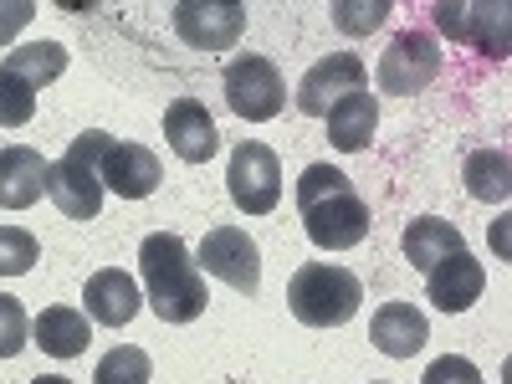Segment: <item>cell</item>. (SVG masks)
Returning <instances> with one entry per match:
<instances>
[{"instance_id":"6da1fadb","label":"cell","mask_w":512,"mask_h":384,"mask_svg":"<svg viewBox=\"0 0 512 384\" xmlns=\"http://www.w3.org/2000/svg\"><path fill=\"white\" fill-rule=\"evenodd\" d=\"M297 216H303V231L318 251H349L374 226L369 200L354 190V180L344 169H333V164L303 169V180H297Z\"/></svg>"},{"instance_id":"7a4b0ae2","label":"cell","mask_w":512,"mask_h":384,"mask_svg":"<svg viewBox=\"0 0 512 384\" xmlns=\"http://www.w3.org/2000/svg\"><path fill=\"white\" fill-rule=\"evenodd\" d=\"M139 272L149 287V308L159 313V323H195L210 303L205 292V272L190 256V246L175 231H154L139 246Z\"/></svg>"},{"instance_id":"3957f363","label":"cell","mask_w":512,"mask_h":384,"mask_svg":"<svg viewBox=\"0 0 512 384\" xmlns=\"http://www.w3.org/2000/svg\"><path fill=\"white\" fill-rule=\"evenodd\" d=\"M364 303V282L338 262H303L287 282V308L308 328H344Z\"/></svg>"},{"instance_id":"277c9868","label":"cell","mask_w":512,"mask_h":384,"mask_svg":"<svg viewBox=\"0 0 512 384\" xmlns=\"http://www.w3.org/2000/svg\"><path fill=\"white\" fill-rule=\"evenodd\" d=\"M108 144H113V134L88 128V134H77L67 144V154L57 164H47V195H52V205L62 210L67 221H98L103 195H108L98 164H103V149Z\"/></svg>"},{"instance_id":"5b68a950","label":"cell","mask_w":512,"mask_h":384,"mask_svg":"<svg viewBox=\"0 0 512 384\" xmlns=\"http://www.w3.org/2000/svg\"><path fill=\"white\" fill-rule=\"evenodd\" d=\"M221 93H226V108L246 123H267L282 113L287 103V82L277 72L272 57H231L226 62V77H221Z\"/></svg>"},{"instance_id":"8992f818","label":"cell","mask_w":512,"mask_h":384,"mask_svg":"<svg viewBox=\"0 0 512 384\" xmlns=\"http://www.w3.org/2000/svg\"><path fill=\"white\" fill-rule=\"evenodd\" d=\"M226 190H231V205L241 216H272L282 200V159L256 139L236 144L231 169H226Z\"/></svg>"},{"instance_id":"52a82bcc","label":"cell","mask_w":512,"mask_h":384,"mask_svg":"<svg viewBox=\"0 0 512 384\" xmlns=\"http://www.w3.org/2000/svg\"><path fill=\"white\" fill-rule=\"evenodd\" d=\"M374 77H379V88L390 93V98L425 93L441 77V47H436V36L431 31H400L390 47H384Z\"/></svg>"},{"instance_id":"ba28073f","label":"cell","mask_w":512,"mask_h":384,"mask_svg":"<svg viewBox=\"0 0 512 384\" xmlns=\"http://www.w3.org/2000/svg\"><path fill=\"white\" fill-rule=\"evenodd\" d=\"M200 272L221 277L226 287H236L241 297H256L262 292V251H256V241L241 231V226H216L205 231L200 251H195Z\"/></svg>"},{"instance_id":"9c48e42d","label":"cell","mask_w":512,"mask_h":384,"mask_svg":"<svg viewBox=\"0 0 512 384\" xmlns=\"http://www.w3.org/2000/svg\"><path fill=\"white\" fill-rule=\"evenodd\" d=\"M246 31V6L236 0H180L175 36L195 52H231Z\"/></svg>"},{"instance_id":"30bf717a","label":"cell","mask_w":512,"mask_h":384,"mask_svg":"<svg viewBox=\"0 0 512 384\" xmlns=\"http://www.w3.org/2000/svg\"><path fill=\"white\" fill-rule=\"evenodd\" d=\"M364 82H369L364 57H354V52H333V57H323V62H313V67L303 72V82H297V108H303L308 118H323L338 98L364 93Z\"/></svg>"},{"instance_id":"8fae6325","label":"cell","mask_w":512,"mask_h":384,"mask_svg":"<svg viewBox=\"0 0 512 384\" xmlns=\"http://www.w3.org/2000/svg\"><path fill=\"white\" fill-rule=\"evenodd\" d=\"M98 175H103V190H113L118 200H149L164 180V169H159V154L144 149V144H128V139H113L103 149V164H98Z\"/></svg>"},{"instance_id":"7c38bea8","label":"cell","mask_w":512,"mask_h":384,"mask_svg":"<svg viewBox=\"0 0 512 384\" xmlns=\"http://www.w3.org/2000/svg\"><path fill=\"white\" fill-rule=\"evenodd\" d=\"M482 287H487V267L472 251H451L425 272V297H431L441 313H466L482 297Z\"/></svg>"},{"instance_id":"4fadbf2b","label":"cell","mask_w":512,"mask_h":384,"mask_svg":"<svg viewBox=\"0 0 512 384\" xmlns=\"http://www.w3.org/2000/svg\"><path fill=\"white\" fill-rule=\"evenodd\" d=\"M164 139L175 149V159H185V164H210L221 149L216 118H210L205 103H195V98H175L164 108Z\"/></svg>"},{"instance_id":"5bb4252c","label":"cell","mask_w":512,"mask_h":384,"mask_svg":"<svg viewBox=\"0 0 512 384\" xmlns=\"http://www.w3.org/2000/svg\"><path fill=\"white\" fill-rule=\"evenodd\" d=\"M436 26L487 57H507V6H436Z\"/></svg>"},{"instance_id":"9a60e30c","label":"cell","mask_w":512,"mask_h":384,"mask_svg":"<svg viewBox=\"0 0 512 384\" xmlns=\"http://www.w3.org/2000/svg\"><path fill=\"white\" fill-rule=\"evenodd\" d=\"M139 282L128 277L123 267H108V272H93L88 287H82V313H88L93 323L103 328H123V323H134L139 313Z\"/></svg>"},{"instance_id":"2e32d148","label":"cell","mask_w":512,"mask_h":384,"mask_svg":"<svg viewBox=\"0 0 512 384\" xmlns=\"http://www.w3.org/2000/svg\"><path fill=\"white\" fill-rule=\"evenodd\" d=\"M369 338L379 354L390 359H410L425 349V338H431V323H425V313L415 303H384L374 318H369Z\"/></svg>"},{"instance_id":"e0dca14e","label":"cell","mask_w":512,"mask_h":384,"mask_svg":"<svg viewBox=\"0 0 512 384\" xmlns=\"http://www.w3.org/2000/svg\"><path fill=\"white\" fill-rule=\"evenodd\" d=\"M41 195H47V159L26 144H6L0 149V205L26 210Z\"/></svg>"},{"instance_id":"ac0fdd59","label":"cell","mask_w":512,"mask_h":384,"mask_svg":"<svg viewBox=\"0 0 512 384\" xmlns=\"http://www.w3.org/2000/svg\"><path fill=\"white\" fill-rule=\"evenodd\" d=\"M31 338L41 344V354H52V359H77L82 349L93 344V318L82 313V308H47L36 323H31Z\"/></svg>"},{"instance_id":"d6986e66","label":"cell","mask_w":512,"mask_h":384,"mask_svg":"<svg viewBox=\"0 0 512 384\" xmlns=\"http://www.w3.org/2000/svg\"><path fill=\"white\" fill-rule=\"evenodd\" d=\"M323 123H328V144L338 154H359V149H369L374 128H379V103L369 93H349L323 113Z\"/></svg>"},{"instance_id":"ffe728a7","label":"cell","mask_w":512,"mask_h":384,"mask_svg":"<svg viewBox=\"0 0 512 384\" xmlns=\"http://www.w3.org/2000/svg\"><path fill=\"white\" fill-rule=\"evenodd\" d=\"M451 251H466V241H461V231H456L451 221L420 216V221L405 226V262H410L415 272H431L441 256H451Z\"/></svg>"},{"instance_id":"44dd1931","label":"cell","mask_w":512,"mask_h":384,"mask_svg":"<svg viewBox=\"0 0 512 384\" xmlns=\"http://www.w3.org/2000/svg\"><path fill=\"white\" fill-rule=\"evenodd\" d=\"M466 180V195L482 200V205H507L512 195V154L507 149H477L461 169Z\"/></svg>"},{"instance_id":"7402d4cb","label":"cell","mask_w":512,"mask_h":384,"mask_svg":"<svg viewBox=\"0 0 512 384\" xmlns=\"http://www.w3.org/2000/svg\"><path fill=\"white\" fill-rule=\"evenodd\" d=\"M0 72L21 77L31 93H41L47 82H57L67 72V47L62 41H31V47H16L6 62H0Z\"/></svg>"},{"instance_id":"603a6c76","label":"cell","mask_w":512,"mask_h":384,"mask_svg":"<svg viewBox=\"0 0 512 384\" xmlns=\"http://www.w3.org/2000/svg\"><path fill=\"white\" fill-rule=\"evenodd\" d=\"M154 379V359L139 349V344H118L98 359L93 369V384H149Z\"/></svg>"},{"instance_id":"cb8c5ba5","label":"cell","mask_w":512,"mask_h":384,"mask_svg":"<svg viewBox=\"0 0 512 384\" xmlns=\"http://www.w3.org/2000/svg\"><path fill=\"white\" fill-rule=\"evenodd\" d=\"M36 256H41V246H36L31 231L0 226V277H26L36 267Z\"/></svg>"},{"instance_id":"d4e9b609","label":"cell","mask_w":512,"mask_h":384,"mask_svg":"<svg viewBox=\"0 0 512 384\" xmlns=\"http://www.w3.org/2000/svg\"><path fill=\"white\" fill-rule=\"evenodd\" d=\"M26 338H31V318L21 308V297L0 292V359H16L26 349Z\"/></svg>"},{"instance_id":"484cf974","label":"cell","mask_w":512,"mask_h":384,"mask_svg":"<svg viewBox=\"0 0 512 384\" xmlns=\"http://www.w3.org/2000/svg\"><path fill=\"white\" fill-rule=\"evenodd\" d=\"M36 118V93L26 88L21 77L0 72V128H21Z\"/></svg>"},{"instance_id":"4316f807","label":"cell","mask_w":512,"mask_h":384,"mask_svg":"<svg viewBox=\"0 0 512 384\" xmlns=\"http://www.w3.org/2000/svg\"><path fill=\"white\" fill-rule=\"evenodd\" d=\"M420 384H482V369L472 359H461V354H446L420 374Z\"/></svg>"},{"instance_id":"83f0119b","label":"cell","mask_w":512,"mask_h":384,"mask_svg":"<svg viewBox=\"0 0 512 384\" xmlns=\"http://www.w3.org/2000/svg\"><path fill=\"white\" fill-rule=\"evenodd\" d=\"M384 16H390V6H333V21H338V31H349V36H364V31H374Z\"/></svg>"},{"instance_id":"f1b7e54d","label":"cell","mask_w":512,"mask_h":384,"mask_svg":"<svg viewBox=\"0 0 512 384\" xmlns=\"http://www.w3.org/2000/svg\"><path fill=\"white\" fill-rule=\"evenodd\" d=\"M31 16H36L31 0H11V6H0V41H11V36H16Z\"/></svg>"},{"instance_id":"f546056e","label":"cell","mask_w":512,"mask_h":384,"mask_svg":"<svg viewBox=\"0 0 512 384\" xmlns=\"http://www.w3.org/2000/svg\"><path fill=\"white\" fill-rule=\"evenodd\" d=\"M31 384H72V379H67V374H36Z\"/></svg>"},{"instance_id":"4dcf8cb0","label":"cell","mask_w":512,"mask_h":384,"mask_svg":"<svg viewBox=\"0 0 512 384\" xmlns=\"http://www.w3.org/2000/svg\"><path fill=\"white\" fill-rule=\"evenodd\" d=\"M369 384H390V379H369Z\"/></svg>"}]
</instances>
